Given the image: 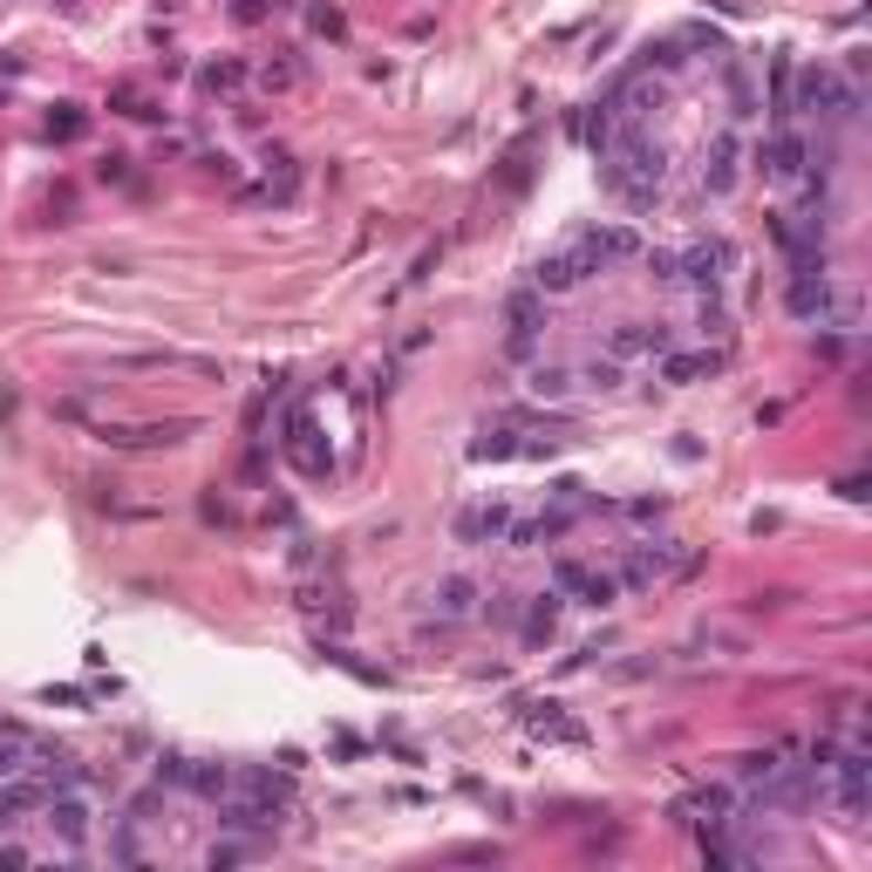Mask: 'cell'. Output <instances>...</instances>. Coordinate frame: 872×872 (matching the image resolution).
Instances as JSON below:
<instances>
[{
    "label": "cell",
    "instance_id": "26",
    "mask_svg": "<svg viewBox=\"0 0 872 872\" xmlns=\"http://www.w3.org/2000/svg\"><path fill=\"white\" fill-rule=\"evenodd\" d=\"M777 764H784L777 749H757V757H743V764H736V777H743V784H764V777H770Z\"/></svg>",
    "mask_w": 872,
    "mask_h": 872
},
{
    "label": "cell",
    "instance_id": "14",
    "mask_svg": "<svg viewBox=\"0 0 872 872\" xmlns=\"http://www.w3.org/2000/svg\"><path fill=\"white\" fill-rule=\"evenodd\" d=\"M178 790H198V798H232V770H225V764H198V757H184Z\"/></svg>",
    "mask_w": 872,
    "mask_h": 872
},
{
    "label": "cell",
    "instance_id": "19",
    "mask_svg": "<svg viewBox=\"0 0 872 872\" xmlns=\"http://www.w3.org/2000/svg\"><path fill=\"white\" fill-rule=\"evenodd\" d=\"M240 83H246V62H205V68H198V89H205V96H232Z\"/></svg>",
    "mask_w": 872,
    "mask_h": 872
},
{
    "label": "cell",
    "instance_id": "31",
    "mask_svg": "<svg viewBox=\"0 0 872 872\" xmlns=\"http://www.w3.org/2000/svg\"><path fill=\"white\" fill-rule=\"evenodd\" d=\"M648 273H655V280H676V253H668V246L648 253Z\"/></svg>",
    "mask_w": 872,
    "mask_h": 872
},
{
    "label": "cell",
    "instance_id": "21",
    "mask_svg": "<svg viewBox=\"0 0 872 872\" xmlns=\"http://www.w3.org/2000/svg\"><path fill=\"white\" fill-rule=\"evenodd\" d=\"M723 369V354H668V382H695V375H716Z\"/></svg>",
    "mask_w": 872,
    "mask_h": 872
},
{
    "label": "cell",
    "instance_id": "12",
    "mask_svg": "<svg viewBox=\"0 0 872 872\" xmlns=\"http://www.w3.org/2000/svg\"><path fill=\"white\" fill-rule=\"evenodd\" d=\"M219 825H225V831H273V825H280V798H259V790H246L240 805L219 811Z\"/></svg>",
    "mask_w": 872,
    "mask_h": 872
},
{
    "label": "cell",
    "instance_id": "4",
    "mask_svg": "<svg viewBox=\"0 0 872 872\" xmlns=\"http://www.w3.org/2000/svg\"><path fill=\"white\" fill-rule=\"evenodd\" d=\"M42 818H49V831H55L68 852H83V846H89V818H96V811L75 798V790H55V798L42 805Z\"/></svg>",
    "mask_w": 872,
    "mask_h": 872
},
{
    "label": "cell",
    "instance_id": "28",
    "mask_svg": "<svg viewBox=\"0 0 872 872\" xmlns=\"http://www.w3.org/2000/svg\"><path fill=\"white\" fill-rule=\"evenodd\" d=\"M240 859H253V846H232V839H219L212 852H205V865L219 872V865H240Z\"/></svg>",
    "mask_w": 872,
    "mask_h": 872
},
{
    "label": "cell",
    "instance_id": "25",
    "mask_svg": "<svg viewBox=\"0 0 872 872\" xmlns=\"http://www.w3.org/2000/svg\"><path fill=\"white\" fill-rule=\"evenodd\" d=\"M525 389H532V395H552V403H560V395L573 389V375H566V369H532V382H525Z\"/></svg>",
    "mask_w": 872,
    "mask_h": 872
},
{
    "label": "cell",
    "instance_id": "7",
    "mask_svg": "<svg viewBox=\"0 0 872 872\" xmlns=\"http://www.w3.org/2000/svg\"><path fill=\"white\" fill-rule=\"evenodd\" d=\"M723 266H730V246H723V240H702V246L676 253V280H689V287H716V280H723Z\"/></svg>",
    "mask_w": 872,
    "mask_h": 872
},
{
    "label": "cell",
    "instance_id": "24",
    "mask_svg": "<svg viewBox=\"0 0 872 872\" xmlns=\"http://www.w3.org/2000/svg\"><path fill=\"white\" fill-rule=\"evenodd\" d=\"M109 859H116V865H143V846H137V831H130V818H124V825H116V831H109Z\"/></svg>",
    "mask_w": 872,
    "mask_h": 872
},
{
    "label": "cell",
    "instance_id": "23",
    "mask_svg": "<svg viewBox=\"0 0 872 872\" xmlns=\"http://www.w3.org/2000/svg\"><path fill=\"white\" fill-rule=\"evenodd\" d=\"M730 116H736V124H749V116H757V96H749V68L743 62H730Z\"/></svg>",
    "mask_w": 872,
    "mask_h": 872
},
{
    "label": "cell",
    "instance_id": "9",
    "mask_svg": "<svg viewBox=\"0 0 872 872\" xmlns=\"http://www.w3.org/2000/svg\"><path fill=\"white\" fill-rule=\"evenodd\" d=\"M504 525H511V511L498 498H485V504L457 511V545H491V539H504Z\"/></svg>",
    "mask_w": 872,
    "mask_h": 872
},
{
    "label": "cell",
    "instance_id": "16",
    "mask_svg": "<svg viewBox=\"0 0 872 872\" xmlns=\"http://www.w3.org/2000/svg\"><path fill=\"white\" fill-rule=\"evenodd\" d=\"M436 614H444V620H464V614H478V579H464V573L436 579Z\"/></svg>",
    "mask_w": 872,
    "mask_h": 872
},
{
    "label": "cell",
    "instance_id": "22",
    "mask_svg": "<svg viewBox=\"0 0 872 872\" xmlns=\"http://www.w3.org/2000/svg\"><path fill=\"white\" fill-rule=\"evenodd\" d=\"M498 457H519V444H511V429H485L478 444H470V464H498Z\"/></svg>",
    "mask_w": 872,
    "mask_h": 872
},
{
    "label": "cell",
    "instance_id": "3",
    "mask_svg": "<svg viewBox=\"0 0 872 872\" xmlns=\"http://www.w3.org/2000/svg\"><path fill=\"white\" fill-rule=\"evenodd\" d=\"M757 164H764V178H777V184H798V178L811 171V143H805L798 130L784 124V130H777V137L757 150Z\"/></svg>",
    "mask_w": 872,
    "mask_h": 872
},
{
    "label": "cell",
    "instance_id": "5",
    "mask_svg": "<svg viewBox=\"0 0 872 872\" xmlns=\"http://www.w3.org/2000/svg\"><path fill=\"white\" fill-rule=\"evenodd\" d=\"M552 579H560V593H579L586 607H614V593H620L614 573H593V566H579V560H560V566H552Z\"/></svg>",
    "mask_w": 872,
    "mask_h": 872
},
{
    "label": "cell",
    "instance_id": "30",
    "mask_svg": "<svg viewBox=\"0 0 872 872\" xmlns=\"http://www.w3.org/2000/svg\"><path fill=\"white\" fill-rule=\"evenodd\" d=\"M313 28H321V34H348V21H341V8H313Z\"/></svg>",
    "mask_w": 872,
    "mask_h": 872
},
{
    "label": "cell",
    "instance_id": "27",
    "mask_svg": "<svg viewBox=\"0 0 872 872\" xmlns=\"http://www.w3.org/2000/svg\"><path fill=\"white\" fill-rule=\"evenodd\" d=\"M259 83H266V89H294V83H300V68H294V62H266V68H259Z\"/></svg>",
    "mask_w": 872,
    "mask_h": 872
},
{
    "label": "cell",
    "instance_id": "15",
    "mask_svg": "<svg viewBox=\"0 0 872 872\" xmlns=\"http://www.w3.org/2000/svg\"><path fill=\"white\" fill-rule=\"evenodd\" d=\"M552 627H560V593H539V600L525 607V620H519V641L525 648H545Z\"/></svg>",
    "mask_w": 872,
    "mask_h": 872
},
{
    "label": "cell",
    "instance_id": "17",
    "mask_svg": "<svg viewBox=\"0 0 872 872\" xmlns=\"http://www.w3.org/2000/svg\"><path fill=\"white\" fill-rule=\"evenodd\" d=\"M702 184H709V191H716V198H723V191L736 184V137H730V130H723L716 143H709V164H702Z\"/></svg>",
    "mask_w": 872,
    "mask_h": 872
},
{
    "label": "cell",
    "instance_id": "13",
    "mask_svg": "<svg viewBox=\"0 0 872 872\" xmlns=\"http://www.w3.org/2000/svg\"><path fill=\"white\" fill-rule=\"evenodd\" d=\"M539 287H525V294H511L504 300V321H511V354H532V341H539Z\"/></svg>",
    "mask_w": 872,
    "mask_h": 872
},
{
    "label": "cell",
    "instance_id": "20",
    "mask_svg": "<svg viewBox=\"0 0 872 872\" xmlns=\"http://www.w3.org/2000/svg\"><path fill=\"white\" fill-rule=\"evenodd\" d=\"M83 130H89V109H83V103H55V109H49V137H55V143H75Z\"/></svg>",
    "mask_w": 872,
    "mask_h": 872
},
{
    "label": "cell",
    "instance_id": "2",
    "mask_svg": "<svg viewBox=\"0 0 872 872\" xmlns=\"http://www.w3.org/2000/svg\"><path fill=\"white\" fill-rule=\"evenodd\" d=\"M280 444H287V464L300 470V478H328V470H334V450L321 444V429H313V410L307 403L287 410V436H280Z\"/></svg>",
    "mask_w": 872,
    "mask_h": 872
},
{
    "label": "cell",
    "instance_id": "8",
    "mask_svg": "<svg viewBox=\"0 0 872 872\" xmlns=\"http://www.w3.org/2000/svg\"><path fill=\"white\" fill-rule=\"evenodd\" d=\"M198 423L191 416H178V423H143V429H103V444H116V450H171V444H184Z\"/></svg>",
    "mask_w": 872,
    "mask_h": 872
},
{
    "label": "cell",
    "instance_id": "10",
    "mask_svg": "<svg viewBox=\"0 0 872 872\" xmlns=\"http://www.w3.org/2000/svg\"><path fill=\"white\" fill-rule=\"evenodd\" d=\"M519 716H525V730H532V736H545V743H573V749L586 743V730H579V723L566 716L560 702H525Z\"/></svg>",
    "mask_w": 872,
    "mask_h": 872
},
{
    "label": "cell",
    "instance_id": "18",
    "mask_svg": "<svg viewBox=\"0 0 872 872\" xmlns=\"http://www.w3.org/2000/svg\"><path fill=\"white\" fill-rule=\"evenodd\" d=\"M668 566H676V552H668V545H641V552L627 560V573H620V579H627V586H655Z\"/></svg>",
    "mask_w": 872,
    "mask_h": 872
},
{
    "label": "cell",
    "instance_id": "1",
    "mask_svg": "<svg viewBox=\"0 0 872 872\" xmlns=\"http://www.w3.org/2000/svg\"><path fill=\"white\" fill-rule=\"evenodd\" d=\"M634 246H641V240H634V232L627 225H593V232H579V240L573 246H560V253H545L539 266H532V287L539 294H566V287H579V280H593V273H600V266H614V259H627Z\"/></svg>",
    "mask_w": 872,
    "mask_h": 872
},
{
    "label": "cell",
    "instance_id": "11",
    "mask_svg": "<svg viewBox=\"0 0 872 872\" xmlns=\"http://www.w3.org/2000/svg\"><path fill=\"white\" fill-rule=\"evenodd\" d=\"M790 313H798V321H831V280H825V266L818 273H790Z\"/></svg>",
    "mask_w": 872,
    "mask_h": 872
},
{
    "label": "cell",
    "instance_id": "29",
    "mask_svg": "<svg viewBox=\"0 0 872 872\" xmlns=\"http://www.w3.org/2000/svg\"><path fill=\"white\" fill-rule=\"evenodd\" d=\"M266 14H273V0H232V21H240V28H253Z\"/></svg>",
    "mask_w": 872,
    "mask_h": 872
},
{
    "label": "cell",
    "instance_id": "6",
    "mask_svg": "<svg viewBox=\"0 0 872 872\" xmlns=\"http://www.w3.org/2000/svg\"><path fill=\"white\" fill-rule=\"evenodd\" d=\"M668 348H676V334H668L661 321H627V328L607 334V354H614V362H634V354H668Z\"/></svg>",
    "mask_w": 872,
    "mask_h": 872
}]
</instances>
